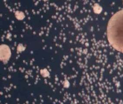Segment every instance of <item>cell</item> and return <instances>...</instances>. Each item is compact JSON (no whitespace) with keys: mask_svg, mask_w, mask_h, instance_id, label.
<instances>
[{"mask_svg":"<svg viewBox=\"0 0 123 104\" xmlns=\"http://www.w3.org/2000/svg\"><path fill=\"white\" fill-rule=\"evenodd\" d=\"M107 34L111 45L123 53V10L117 12L110 20Z\"/></svg>","mask_w":123,"mask_h":104,"instance_id":"6da1fadb","label":"cell"},{"mask_svg":"<svg viewBox=\"0 0 123 104\" xmlns=\"http://www.w3.org/2000/svg\"><path fill=\"white\" fill-rule=\"evenodd\" d=\"M12 55V52L9 46L6 44H2L0 46V58L4 62L7 63Z\"/></svg>","mask_w":123,"mask_h":104,"instance_id":"7a4b0ae2","label":"cell"},{"mask_svg":"<svg viewBox=\"0 0 123 104\" xmlns=\"http://www.w3.org/2000/svg\"><path fill=\"white\" fill-rule=\"evenodd\" d=\"M14 15L17 20H23L25 18V13L22 11H17L15 12Z\"/></svg>","mask_w":123,"mask_h":104,"instance_id":"3957f363","label":"cell"},{"mask_svg":"<svg viewBox=\"0 0 123 104\" xmlns=\"http://www.w3.org/2000/svg\"><path fill=\"white\" fill-rule=\"evenodd\" d=\"M25 48L23 46L22 44H19V45L17 47V50L18 52H22L23 51L25 50Z\"/></svg>","mask_w":123,"mask_h":104,"instance_id":"277c9868","label":"cell"}]
</instances>
